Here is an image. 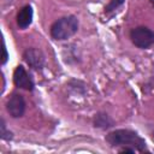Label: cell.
<instances>
[{"instance_id":"3","label":"cell","mask_w":154,"mask_h":154,"mask_svg":"<svg viewBox=\"0 0 154 154\" xmlns=\"http://www.w3.org/2000/svg\"><path fill=\"white\" fill-rule=\"evenodd\" d=\"M131 42L140 49H148L154 45V31L147 26H136L130 30Z\"/></svg>"},{"instance_id":"7","label":"cell","mask_w":154,"mask_h":154,"mask_svg":"<svg viewBox=\"0 0 154 154\" xmlns=\"http://www.w3.org/2000/svg\"><path fill=\"white\" fill-rule=\"evenodd\" d=\"M32 17H34V11H32V7L30 5H25L23 6L18 13H17V17H16V22H17V25L19 29L24 30L26 28H29L32 23Z\"/></svg>"},{"instance_id":"6","label":"cell","mask_w":154,"mask_h":154,"mask_svg":"<svg viewBox=\"0 0 154 154\" xmlns=\"http://www.w3.org/2000/svg\"><path fill=\"white\" fill-rule=\"evenodd\" d=\"M13 83L17 88L24 89L26 91H32L35 88V83L31 75L25 70L23 65L16 66L13 71Z\"/></svg>"},{"instance_id":"11","label":"cell","mask_w":154,"mask_h":154,"mask_svg":"<svg viewBox=\"0 0 154 154\" xmlns=\"http://www.w3.org/2000/svg\"><path fill=\"white\" fill-rule=\"evenodd\" d=\"M8 60V53H7V48H6V45L5 42L2 43V60H1V64L5 65Z\"/></svg>"},{"instance_id":"5","label":"cell","mask_w":154,"mask_h":154,"mask_svg":"<svg viewBox=\"0 0 154 154\" xmlns=\"http://www.w3.org/2000/svg\"><path fill=\"white\" fill-rule=\"evenodd\" d=\"M26 108L25 99L19 93H12L6 102V111L12 118H20L24 116Z\"/></svg>"},{"instance_id":"8","label":"cell","mask_w":154,"mask_h":154,"mask_svg":"<svg viewBox=\"0 0 154 154\" xmlns=\"http://www.w3.org/2000/svg\"><path fill=\"white\" fill-rule=\"evenodd\" d=\"M93 125L100 130H108L116 125L114 120L106 112H97L93 118Z\"/></svg>"},{"instance_id":"9","label":"cell","mask_w":154,"mask_h":154,"mask_svg":"<svg viewBox=\"0 0 154 154\" xmlns=\"http://www.w3.org/2000/svg\"><path fill=\"white\" fill-rule=\"evenodd\" d=\"M0 137L2 141H11L13 138V132L7 129L4 118H1V122H0Z\"/></svg>"},{"instance_id":"10","label":"cell","mask_w":154,"mask_h":154,"mask_svg":"<svg viewBox=\"0 0 154 154\" xmlns=\"http://www.w3.org/2000/svg\"><path fill=\"white\" fill-rule=\"evenodd\" d=\"M125 0H109V2L105 6V13H111L113 11H116L119 6H122L124 4Z\"/></svg>"},{"instance_id":"1","label":"cell","mask_w":154,"mask_h":154,"mask_svg":"<svg viewBox=\"0 0 154 154\" xmlns=\"http://www.w3.org/2000/svg\"><path fill=\"white\" fill-rule=\"evenodd\" d=\"M105 141L113 148L119 149L130 147L140 153L147 152V143L144 138H142L136 131L130 129H116L106 135Z\"/></svg>"},{"instance_id":"4","label":"cell","mask_w":154,"mask_h":154,"mask_svg":"<svg viewBox=\"0 0 154 154\" xmlns=\"http://www.w3.org/2000/svg\"><path fill=\"white\" fill-rule=\"evenodd\" d=\"M23 60L29 67L36 71H41L46 64V57L43 52L35 47H29L23 52Z\"/></svg>"},{"instance_id":"2","label":"cell","mask_w":154,"mask_h":154,"mask_svg":"<svg viewBox=\"0 0 154 154\" xmlns=\"http://www.w3.org/2000/svg\"><path fill=\"white\" fill-rule=\"evenodd\" d=\"M79 28L78 18L73 14H69L57 19L49 29L51 37L55 41H65L72 37Z\"/></svg>"}]
</instances>
